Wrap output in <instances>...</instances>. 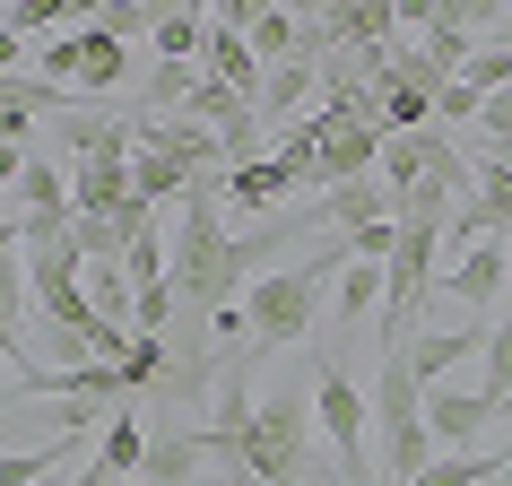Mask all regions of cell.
Returning a JSON list of instances; mask_svg holds the SVG:
<instances>
[{"label": "cell", "mask_w": 512, "mask_h": 486, "mask_svg": "<svg viewBox=\"0 0 512 486\" xmlns=\"http://www.w3.org/2000/svg\"><path fill=\"white\" fill-rule=\"evenodd\" d=\"M356 261L348 235H330L313 261H287V270H261L252 287H243V322H252V339L261 348H296L304 330H313V313H322V287Z\"/></svg>", "instance_id": "6da1fadb"}, {"label": "cell", "mask_w": 512, "mask_h": 486, "mask_svg": "<svg viewBox=\"0 0 512 486\" xmlns=\"http://www.w3.org/2000/svg\"><path fill=\"white\" fill-rule=\"evenodd\" d=\"M374 443H382V469H391V486L426 478L434 469V434H426V382H417V365H408V348L382 356L374 374Z\"/></svg>", "instance_id": "7a4b0ae2"}, {"label": "cell", "mask_w": 512, "mask_h": 486, "mask_svg": "<svg viewBox=\"0 0 512 486\" xmlns=\"http://www.w3.org/2000/svg\"><path fill=\"white\" fill-rule=\"evenodd\" d=\"M252 486H313V374L261 391L252 417Z\"/></svg>", "instance_id": "3957f363"}, {"label": "cell", "mask_w": 512, "mask_h": 486, "mask_svg": "<svg viewBox=\"0 0 512 486\" xmlns=\"http://www.w3.org/2000/svg\"><path fill=\"white\" fill-rule=\"evenodd\" d=\"M313 426L330 434V469L348 486H365V434H374V400L356 391V374L339 365V356H313Z\"/></svg>", "instance_id": "277c9868"}, {"label": "cell", "mask_w": 512, "mask_h": 486, "mask_svg": "<svg viewBox=\"0 0 512 486\" xmlns=\"http://www.w3.org/2000/svg\"><path fill=\"white\" fill-rule=\"evenodd\" d=\"M209 408H217V417L200 426V434H209V460L226 469V478H252V417H261V391H252V374H243V365H226Z\"/></svg>", "instance_id": "5b68a950"}, {"label": "cell", "mask_w": 512, "mask_h": 486, "mask_svg": "<svg viewBox=\"0 0 512 486\" xmlns=\"http://www.w3.org/2000/svg\"><path fill=\"white\" fill-rule=\"evenodd\" d=\"M504 287H512V252H504V235H495V243H469L452 270H443V296H452L469 322H495Z\"/></svg>", "instance_id": "8992f818"}, {"label": "cell", "mask_w": 512, "mask_h": 486, "mask_svg": "<svg viewBox=\"0 0 512 486\" xmlns=\"http://www.w3.org/2000/svg\"><path fill=\"white\" fill-rule=\"evenodd\" d=\"M374 165H382V131H374V122H356V113H322V191L365 183Z\"/></svg>", "instance_id": "52a82bcc"}, {"label": "cell", "mask_w": 512, "mask_h": 486, "mask_svg": "<svg viewBox=\"0 0 512 486\" xmlns=\"http://www.w3.org/2000/svg\"><path fill=\"white\" fill-rule=\"evenodd\" d=\"M486 426H495V400H486V391H460V382L426 391V434L443 443V452H478Z\"/></svg>", "instance_id": "ba28073f"}, {"label": "cell", "mask_w": 512, "mask_h": 486, "mask_svg": "<svg viewBox=\"0 0 512 486\" xmlns=\"http://www.w3.org/2000/svg\"><path fill=\"white\" fill-rule=\"evenodd\" d=\"M486 339H495V322H460V330H426V339H408V365H417V382L426 391H443V382L460 374V365H478Z\"/></svg>", "instance_id": "9c48e42d"}, {"label": "cell", "mask_w": 512, "mask_h": 486, "mask_svg": "<svg viewBox=\"0 0 512 486\" xmlns=\"http://www.w3.org/2000/svg\"><path fill=\"white\" fill-rule=\"evenodd\" d=\"M148 434H157V426H139V400H122V408L105 417V443H96V469H105L113 486H131V478H139V460H148Z\"/></svg>", "instance_id": "30bf717a"}, {"label": "cell", "mask_w": 512, "mask_h": 486, "mask_svg": "<svg viewBox=\"0 0 512 486\" xmlns=\"http://www.w3.org/2000/svg\"><path fill=\"white\" fill-rule=\"evenodd\" d=\"M131 79V44H113L105 27L79 35V79H70V96H113V87Z\"/></svg>", "instance_id": "8fae6325"}, {"label": "cell", "mask_w": 512, "mask_h": 486, "mask_svg": "<svg viewBox=\"0 0 512 486\" xmlns=\"http://www.w3.org/2000/svg\"><path fill=\"white\" fill-rule=\"evenodd\" d=\"M391 209H400V200L382 191V174H365V183H339V191H322V217L339 226V235H356V226H382Z\"/></svg>", "instance_id": "7c38bea8"}, {"label": "cell", "mask_w": 512, "mask_h": 486, "mask_svg": "<svg viewBox=\"0 0 512 486\" xmlns=\"http://www.w3.org/2000/svg\"><path fill=\"white\" fill-rule=\"evenodd\" d=\"M131 200V165H70V209L79 217H113Z\"/></svg>", "instance_id": "4fadbf2b"}, {"label": "cell", "mask_w": 512, "mask_h": 486, "mask_svg": "<svg viewBox=\"0 0 512 486\" xmlns=\"http://www.w3.org/2000/svg\"><path fill=\"white\" fill-rule=\"evenodd\" d=\"M148 44H157V61H183V70H200V61H209V9H165Z\"/></svg>", "instance_id": "5bb4252c"}, {"label": "cell", "mask_w": 512, "mask_h": 486, "mask_svg": "<svg viewBox=\"0 0 512 486\" xmlns=\"http://www.w3.org/2000/svg\"><path fill=\"white\" fill-rule=\"evenodd\" d=\"M313 96H322V70H313V61H287V70L261 79V122H287V113H304Z\"/></svg>", "instance_id": "9a60e30c"}, {"label": "cell", "mask_w": 512, "mask_h": 486, "mask_svg": "<svg viewBox=\"0 0 512 486\" xmlns=\"http://www.w3.org/2000/svg\"><path fill=\"white\" fill-rule=\"evenodd\" d=\"M87 304H96V322L131 330L139 296H131V278H122V261H87ZM131 339H139V330H131Z\"/></svg>", "instance_id": "2e32d148"}, {"label": "cell", "mask_w": 512, "mask_h": 486, "mask_svg": "<svg viewBox=\"0 0 512 486\" xmlns=\"http://www.w3.org/2000/svg\"><path fill=\"white\" fill-rule=\"evenodd\" d=\"M191 183H200V165H183V157H148V148L131 157V191L148 200V209H157V200H183Z\"/></svg>", "instance_id": "e0dca14e"}, {"label": "cell", "mask_w": 512, "mask_h": 486, "mask_svg": "<svg viewBox=\"0 0 512 486\" xmlns=\"http://www.w3.org/2000/svg\"><path fill=\"white\" fill-rule=\"evenodd\" d=\"M226 200H235V209H278V200H287V174H278V157L235 165V174H226Z\"/></svg>", "instance_id": "ac0fdd59"}, {"label": "cell", "mask_w": 512, "mask_h": 486, "mask_svg": "<svg viewBox=\"0 0 512 486\" xmlns=\"http://www.w3.org/2000/svg\"><path fill=\"white\" fill-rule=\"evenodd\" d=\"M356 313H382V270L374 261H348L339 270V322L356 330Z\"/></svg>", "instance_id": "d6986e66"}, {"label": "cell", "mask_w": 512, "mask_h": 486, "mask_svg": "<svg viewBox=\"0 0 512 486\" xmlns=\"http://www.w3.org/2000/svg\"><path fill=\"white\" fill-rule=\"evenodd\" d=\"M504 478V460H486V452H452V460H434L426 478H408V486H495Z\"/></svg>", "instance_id": "ffe728a7"}, {"label": "cell", "mask_w": 512, "mask_h": 486, "mask_svg": "<svg viewBox=\"0 0 512 486\" xmlns=\"http://www.w3.org/2000/svg\"><path fill=\"white\" fill-rule=\"evenodd\" d=\"M478 391H486V400H495V408H504L512 400V313H504V322H495V339H486V356H478Z\"/></svg>", "instance_id": "44dd1931"}, {"label": "cell", "mask_w": 512, "mask_h": 486, "mask_svg": "<svg viewBox=\"0 0 512 486\" xmlns=\"http://www.w3.org/2000/svg\"><path fill=\"white\" fill-rule=\"evenodd\" d=\"M157 0H105V9H96V27L113 35V44H131V35H157Z\"/></svg>", "instance_id": "7402d4cb"}, {"label": "cell", "mask_w": 512, "mask_h": 486, "mask_svg": "<svg viewBox=\"0 0 512 486\" xmlns=\"http://www.w3.org/2000/svg\"><path fill=\"white\" fill-rule=\"evenodd\" d=\"M460 87L504 96V87H512V53H504V44H478V53H469V70H460Z\"/></svg>", "instance_id": "603a6c76"}, {"label": "cell", "mask_w": 512, "mask_h": 486, "mask_svg": "<svg viewBox=\"0 0 512 486\" xmlns=\"http://www.w3.org/2000/svg\"><path fill=\"white\" fill-rule=\"evenodd\" d=\"M478 113H486V96H478V87H443V96H434V122H452V131H478Z\"/></svg>", "instance_id": "cb8c5ba5"}, {"label": "cell", "mask_w": 512, "mask_h": 486, "mask_svg": "<svg viewBox=\"0 0 512 486\" xmlns=\"http://www.w3.org/2000/svg\"><path fill=\"white\" fill-rule=\"evenodd\" d=\"M478 209L495 217V226H512V174L504 165H478Z\"/></svg>", "instance_id": "d4e9b609"}, {"label": "cell", "mask_w": 512, "mask_h": 486, "mask_svg": "<svg viewBox=\"0 0 512 486\" xmlns=\"http://www.w3.org/2000/svg\"><path fill=\"white\" fill-rule=\"evenodd\" d=\"M18 70H35V53H27V35L0 18V79H18Z\"/></svg>", "instance_id": "484cf974"}, {"label": "cell", "mask_w": 512, "mask_h": 486, "mask_svg": "<svg viewBox=\"0 0 512 486\" xmlns=\"http://www.w3.org/2000/svg\"><path fill=\"white\" fill-rule=\"evenodd\" d=\"M18 174H27V157H18V148H0V209L18 200Z\"/></svg>", "instance_id": "4316f807"}, {"label": "cell", "mask_w": 512, "mask_h": 486, "mask_svg": "<svg viewBox=\"0 0 512 486\" xmlns=\"http://www.w3.org/2000/svg\"><path fill=\"white\" fill-rule=\"evenodd\" d=\"M478 165H504L512 174V139H478Z\"/></svg>", "instance_id": "83f0119b"}, {"label": "cell", "mask_w": 512, "mask_h": 486, "mask_svg": "<svg viewBox=\"0 0 512 486\" xmlns=\"http://www.w3.org/2000/svg\"><path fill=\"white\" fill-rule=\"evenodd\" d=\"M495 44H504V53H512V9H504V18H495Z\"/></svg>", "instance_id": "f1b7e54d"}, {"label": "cell", "mask_w": 512, "mask_h": 486, "mask_svg": "<svg viewBox=\"0 0 512 486\" xmlns=\"http://www.w3.org/2000/svg\"><path fill=\"white\" fill-rule=\"evenodd\" d=\"M0 382H9V356H0ZM0 408H9V391H0Z\"/></svg>", "instance_id": "f546056e"}, {"label": "cell", "mask_w": 512, "mask_h": 486, "mask_svg": "<svg viewBox=\"0 0 512 486\" xmlns=\"http://www.w3.org/2000/svg\"><path fill=\"white\" fill-rule=\"evenodd\" d=\"M495 486H512V452H504V478H495Z\"/></svg>", "instance_id": "4dcf8cb0"}, {"label": "cell", "mask_w": 512, "mask_h": 486, "mask_svg": "<svg viewBox=\"0 0 512 486\" xmlns=\"http://www.w3.org/2000/svg\"><path fill=\"white\" fill-rule=\"evenodd\" d=\"M217 486H252V478H217Z\"/></svg>", "instance_id": "1f68e13d"}, {"label": "cell", "mask_w": 512, "mask_h": 486, "mask_svg": "<svg viewBox=\"0 0 512 486\" xmlns=\"http://www.w3.org/2000/svg\"><path fill=\"white\" fill-rule=\"evenodd\" d=\"M495 417H512V400H504V408H495Z\"/></svg>", "instance_id": "d6a6232c"}, {"label": "cell", "mask_w": 512, "mask_h": 486, "mask_svg": "<svg viewBox=\"0 0 512 486\" xmlns=\"http://www.w3.org/2000/svg\"><path fill=\"white\" fill-rule=\"evenodd\" d=\"M504 252H512V226H504Z\"/></svg>", "instance_id": "836d02e7"}, {"label": "cell", "mask_w": 512, "mask_h": 486, "mask_svg": "<svg viewBox=\"0 0 512 486\" xmlns=\"http://www.w3.org/2000/svg\"><path fill=\"white\" fill-rule=\"evenodd\" d=\"M313 486H322V478H313Z\"/></svg>", "instance_id": "e575fe53"}]
</instances>
